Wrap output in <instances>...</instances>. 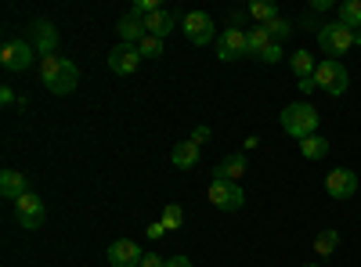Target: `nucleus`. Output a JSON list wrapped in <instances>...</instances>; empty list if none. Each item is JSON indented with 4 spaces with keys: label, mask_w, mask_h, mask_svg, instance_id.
I'll return each instance as SVG.
<instances>
[{
    "label": "nucleus",
    "mask_w": 361,
    "mask_h": 267,
    "mask_svg": "<svg viewBox=\"0 0 361 267\" xmlns=\"http://www.w3.org/2000/svg\"><path fill=\"white\" fill-rule=\"evenodd\" d=\"M40 80H44V87H47L51 94L66 98V94L76 91L80 69H76L73 58H58V54H51V58H40Z\"/></svg>",
    "instance_id": "1"
},
{
    "label": "nucleus",
    "mask_w": 361,
    "mask_h": 267,
    "mask_svg": "<svg viewBox=\"0 0 361 267\" xmlns=\"http://www.w3.org/2000/svg\"><path fill=\"white\" fill-rule=\"evenodd\" d=\"M318 120H322V116H318V108L311 101H293V105L282 108V130L289 137H296V141L318 134Z\"/></svg>",
    "instance_id": "2"
},
{
    "label": "nucleus",
    "mask_w": 361,
    "mask_h": 267,
    "mask_svg": "<svg viewBox=\"0 0 361 267\" xmlns=\"http://www.w3.org/2000/svg\"><path fill=\"white\" fill-rule=\"evenodd\" d=\"M314 83H318V91H325V94L340 98V94H347L350 76H347L343 62H336V58H322L318 69H314Z\"/></svg>",
    "instance_id": "3"
},
{
    "label": "nucleus",
    "mask_w": 361,
    "mask_h": 267,
    "mask_svg": "<svg viewBox=\"0 0 361 267\" xmlns=\"http://www.w3.org/2000/svg\"><path fill=\"white\" fill-rule=\"evenodd\" d=\"M318 47L325 51V58H340L354 47V29H347V25H340V22H329V25H322L318 29Z\"/></svg>",
    "instance_id": "4"
},
{
    "label": "nucleus",
    "mask_w": 361,
    "mask_h": 267,
    "mask_svg": "<svg viewBox=\"0 0 361 267\" xmlns=\"http://www.w3.org/2000/svg\"><path fill=\"white\" fill-rule=\"evenodd\" d=\"M209 202L217 206V210H224V213H235V210H243V202H246V192L238 188L235 181H224V177H214L209 181Z\"/></svg>",
    "instance_id": "5"
},
{
    "label": "nucleus",
    "mask_w": 361,
    "mask_h": 267,
    "mask_svg": "<svg viewBox=\"0 0 361 267\" xmlns=\"http://www.w3.org/2000/svg\"><path fill=\"white\" fill-rule=\"evenodd\" d=\"M33 54H37V47L29 40H8L4 47H0V66H4L8 73H25L29 66H33Z\"/></svg>",
    "instance_id": "6"
},
{
    "label": "nucleus",
    "mask_w": 361,
    "mask_h": 267,
    "mask_svg": "<svg viewBox=\"0 0 361 267\" xmlns=\"http://www.w3.org/2000/svg\"><path fill=\"white\" fill-rule=\"evenodd\" d=\"M217 58L221 62H238V58H250V33L246 29H224V37L217 40Z\"/></svg>",
    "instance_id": "7"
},
{
    "label": "nucleus",
    "mask_w": 361,
    "mask_h": 267,
    "mask_svg": "<svg viewBox=\"0 0 361 267\" xmlns=\"http://www.w3.org/2000/svg\"><path fill=\"white\" fill-rule=\"evenodd\" d=\"M15 217H18L22 228L37 231V228L44 224V217H47V206H44V199H40L37 192H25V195L15 202Z\"/></svg>",
    "instance_id": "8"
},
{
    "label": "nucleus",
    "mask_w": 361,
    "mask_h": 267,
    "mask_svg": "<svg viewBox=\"0 0 361 267\" xmlns=\"http://www.w3.org/2000/svg\"><path fill=\"white\" fill-rule=\"evenodd\" d=\"M185 37H188L195 47H206L209 40L217 37V25H214V18H209L206 11H188V15H185Z\"/></svg>",
    "instance_id": "9"
},
{
    "label": "nucleus",
    "mask_w": 361,
    "mask_h": 267,
    "mask_svg": "<svg viewBox=\"0 0 361 267\" xmlns=\"http://www.w3.org/2000/svg\"><path fill=\"white\" fill-rule=\"evenodd\" d=\"M137 66H141V51L134 44H116L109 51V69L116 76H130V73H137Z\"/></svg>",
    "instance_id": "10"
},
{
    "label": "nucleus",
    "mask_w": 361,
    "mask_h": 267,
    "mask_svg": "<svg viewBox=\"0 0 361 267\" xmlns=\"http://www.w3.org/2000/svg\"><path fill=\"white\" fill-rule=\"evenodd\" d=\"M325 192L333 195V199H350V195L357 192V173L347 170V166L329 170V173H325Z\"/></svg>",
    "instance_id": "11"
},
{
    "label": "nucleus",
    "mask_w": 361,
    "mask_h": 267,
    "mask_svg": "<svg viewBox=\"0 0 361 267\" xmlns=\"http://www.w3.org/2000/svg\"><path fill=\"white\" fill-rule=\"evenodd\" d=\"M141 249H137V242H130V239H116L112 246H109V263L112 267H141Z\"/></svg>",
    "instance_id": "12"
},
{
    "label": "nucleus",
    "mask_w": 361,
    "mask_h": 267,
    "mask_svg": "<svg viewBox=\"0 0 361 267\" xmlns=\"http://www.w3.org/2000/svg\"><path fill=\"white\" fill-rule=\"evenodd\" d=\"M25 192H29V181H25V173H18V170H4V173H0V195H4V199L18 202V199H22Z\"/></svg>",
    "instance_id": "13"
},
{
    "label": "nucleus",
    "mask_w": 361,
    "mask_h": 267,
    "mask_svg": "<svg viewBox=\"0 0 361 267\" xmlns=\"http://www.w3.org/2000/svg\"><path fill=\"white\" fill-rule=\"evenodd\" d=\"M199 144L188 137V141H180V144H173V152H170V163L177 166V170H192L195 163H199Z\"/></svg>",
    "instance_id": "14"
},
{
    "label": "nucleus",
    "mask_w": 361,
    "mask_h": 267,
    "mask_svg": "<svg viewBox=\"0 0 361 267\" xmlns=\"http://www.w3.org/2000/svg\"><path fill=\"white\" fill-rule=\"evenodd\" d=\"M116 33H119V40L123 44H141L148 33H145V18H137V15H127V18H119V25H116Z\"/></svg>",
    "instance_id": "15"
},
{
    "label": "nucleus",
    "mask_w": 361,
    "mask_h": 267,
    "mask_svg": "<svg viewBox=\"0 0 361 267\" xmlns=\"http://www.w3.org/2000/svg\"><path fill=\"white\" fill-rule=\"evenodd\" d=\"M33 40H37V54H40V58H51L54 47H58L54 25H51V22H37V25H33Z\"/></svg>",
    "instance_id": "16"
},
{
    "label": "nucleus",
    "mask_w": 361,
    "mask_h": 267,
    "mask_svg": "<svg viewBox=\"0 0 361 267\" xmlns=\"http://www.w3.org/2000/svg\"><path fill=\"white\" fill-rule=\"evenodd\" d=\"M214 173H217V177H224V181H235V185H238V181L246 177V156H243V152H235V156L221 159Z\"/></svg>",
    "instance_id": "17"
},
{
    "label": "nucleus",
    "mask_w": 361,
    "mask_h": 267,
    "mask_svg": "<svg viewBox=\"0 0 361 267\" xmlns=\"http://www.w3.org/2000/svg\"><path fill=\"white\" fill-rule=\"evenodd\" d=\"M170 29H173V15H170V11H163V8H159V11H152V15L145 18V33H148V37L166 40V37H170Z\"/></svg>",
    "instance_id": "18"
},
{
    "label": "nucleus",
    "mask_w": 361,
    "mask_h": 267,
    "mask_svg": "<svg viewBox=\"0 0 361 267\" xmlns=\"http://www.w3.org/2000/svg\"><path fill=\"white\" fill-rule=\"evenodd\" d=\"M329 148H333V144H329L322 134H311V137L300 141V156L311 159V163H318V159H325V156H329Z\"/></svg>",
    "instance_id": "19"
},
{
    "label": "nucleus",
    "mask_w": 361,
    "mask_h": 267,
    "mask_svg": "<svg viewBox=\"0 0 361 267\" xmlns=\"http://www.w3.org/2000/svg\"><path fill=\"white\" fill-rule=\"evenodd\" d=\"M289 66H293L296 80H311V76H314V69H318V62L311 58V51H296V54L289 58Z\"/></svg>",
    "instance_id": "20"
},
{
    "label": "nucleus",
    "mask_w": 361,
    "mask_h": 267,
    "mask_svg": "<svg viewBox=\"0 0 361 267\" xmlns=\"http://www.w3.org/2000/svg\"><path fill=\"white\" fill-rule=\"evenodd\" d=\"M336 249H340V231H336V228L318 231V239H314V253H318V256H333Z\"/></svg>",
    "instance_id": "21"
},
{
    "label": "nucleus",
    "mask_w": 361,
    "mask_h": 267,
    "mask_svg": "<svg viewBox=\"0 0 361 267\" xmlns=\"http://www.w3.org/2000/svg\"><path fill=\"white\" fill-rule=\"evenodd\" d=\"M340 25H347V29H361V0H343L340 4V18H336Z\"/></svg>",
    "instance_id": "22"
},
{
    "label": "nucleus",
    "mask_w": 361,
    "mask_h": 267,
    "mask_svg": "<svg viewBox=\"0 0 361 267\" xmlns=\"http://www.w3.org/2000/svg\"><path fill=\"white\" fill-rule=\"evenodd\" d=\"M271 44H275V40L267 37V29H264V25H253V29H250V54H253V58H260Z\"/></svg>",
    "instance_id": "23"
},
{
    "label": "nucleus",
    "mask_w": 361,
    "mask_h": 267,
    "mask_svg": "<svg viewBox=\"0 0 361 267\" xmlns=\"http://www.w3.org/2000/svg\"><path fill=\"white\" fill-rule=\"evenodd\" d=\"M250 15H253L260 25H267L271 18H279V8L271 4V0H253V4H250Z\"/></svg>",
    "instance_id": "24"
},
{
    "label": "nucleus",
    "mask_w": 361,
    "mask_h": 267,
    "mask_svg": "<svg viewBox=\"0 0 361 267\" xmlns=\"http://www.w3.org/2000/svg\"><path fill=\"white\" fill-rule=\"evenodd\" d=\"M159 221L166 224V231H177L180 224H185V210H180L177 202H166V206H163V217H159Z\"/></svg>",
    "instance_id": "25"
},
{
    "label": "nucleus",
    "mask_w": 361,
    "mask_h": 267,
    "mask_svg": "<svg viewBox=\"0 0 361 267\" xmlns=\"http://www.w3.org/2000/svg\"><path fill=\"white\" fill-rule=\"evenodd\" d=\"M264 29H267V37H271V40H275V44H282V40L289 37V22H286L282 15H279V18H271V22H267Z\"/></svg>",
    "instance_id": "26"
},
{
    "label": "nucleus",
    "mask_w": 361,
    "mask_h": 267,
    "mask_svg": "<svg viewBox=\"0 0 361 267\" xmlns=\"http://www.w3.org/2000/svg\"><path fill=\"white\" fill-rule=\"evenodd\" d=\"M137 51H141V58H159V54H163V40H159V37H145V40L137 44Z\"/></svg>",
    "instance_id": "27"
},
{
    "label": "nucleus",
    "mask_w": 361,
    "mask_h": 267,
    "mask_svg": "<svg viewBox=\"0 0 361 267\" xmlns=\"http://www.w3.org/2000/svg\"><path fill=\"white\" fill-rule=\"evenodd\" d=\"M260 62H267V66H275V62H282V44H271L264 54H260Z\"/></svg>",
    "instance_id": "28"
},
{
    "label": "nucleus",
    "mask_w": 361,
    "mask_h": 267,
    "mask_svg": "<svg viewBox=\"0 0 361 267\" xmlns=\"http://www.w3.org/2000/svg\"><path fill=\"white\" fill-rule=\"evenodd\" d=\"M141 267H166V260L156 256V253H145V256H141Z\"/></svg>",
    "instance_id": "29"
},
{
    "label": "nucleus",
    "mask_w": 361,
    "mask_h": 267,
    "mask_svg": "<svg viewBox=\"0 0 361 267\" xmlns=\"http://www.w3.org/2000/svg\"><path fill=\"white\" fill-rule=\"evenodd\" d=\"M145 231H148V239H163V235H166V224H163V221H156V224H148Z\"/></svg>",
    "instance_id": "30"
},
{
    "label": "nucleus",
    "mask_w": 361,
    "mask_h": 267,
    "mask_svg": "<svg viewBox=\"0 0 361 267\" xmlns=\"http://www.w3.org/2000/svg\"><path fill=\"white\" fill-rule=\"evenodd\" d=\"M192 141H195V144L209 141V127H195V130H192Z\"/></svg>",
    "instance_id": "31"
},
{
    "label": "nucleus",
    "mask_w": 361,
    "mask_h": 267,
    "mask_svg": "<svg viewBox=\"0 0 361 267\" xmlns=\"http://www.w3.org/2000/svg\"><path fill=\"white\" fill-rule=\"evenodd\" d=\"M296 87H300V91H304V94L318 91V83H314V76H311V80H296Z\"/></svg>",
    "instance_id": "32"
},
{
    "label": "nucleus",
    "mask_w": 361,
    "mask_h": 267,
    "mask_svg": "<svg viewBox=\"0 0 361 267\" xmlns=\"http://www.w3.org/2000/svg\"><path fill=\"white\" fill-rule=\"evenodd\" d=\"M166 267H192V260H188V256H170Z\"/></svg>",
    "instance_id": "33"
},
{
    "label": "nucleus",
    "mask_w": 361,
    "mask_h": 267,
    "mask_svg": "<svg viewBox=\"0 0 361 267\" xmlns=\"http://www.w3.org/2000/svg\"><path fill=\"white\" fill-rule=\"evenodd\" d=\"M0 101H4V105H15L18 98H15V91H11V87H4V91H0Z\"/></svg>",
    "instance_id": "34"
},
{
    "label": "nucleus",
    "mask_w": 361,
    "mask_h": 267,
    "mask_svg": "<svg viewBox=\"0 0 361 267\" xmlns=\"http://www.w3.org/2000/svg\"><path fill=\"white\" fill-rule=\"evenodd\" d=\"M354 47H361V29H357V33H354Z\"/></svg>",
    "instance_id": "35"
},
{
    "label": "nucleus",
    "mask_w": 361,
    "mask_h": 267,
    "mask_svg": "<svg viewBox=\"0 0 361 267\" xmlns=\"http://www.w3.org/2000/svg\"><path fill=\"white\" fill-rule=\"evenodd\" d=\"M304 267H318V263H304Z\"/></svg>",
    "instance_id": "36"
}]
</instances>
